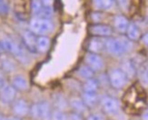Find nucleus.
I'll list each match as a JSON object with an SVG mask.
<instances>
[{"instance_id": "obj_1", "label": "nucleus", "mask_w": 148, "mask_h": 120, "mask_svg": "<svg viewBox=\"0 0 148 120\" xmlns=\"http://www.w3.org/2000/svg\"><path fill=\"white\" fill-rule=\"evenodd\" d=\"M105 47L109 53L120 56L127 52L132 47V44L129 40L110 38L105 41Z\"/></svg>"}, {"instance_id": "obj_2", "label": "nucleus", "mask_w": 148, "mask_h": 120, "mask_svg": "<svg viewBox=\"0 0 148 120\" xmlns=\"http://www.w3.org/2000/svg\"><path fill=\"white\" fill-rule=\"evenodd\" d=\"M31 8L38 18H48L52 14V0H34Z\"/></svg>"}, {"instance_id": "obj_3", "label": "nucleus", "mask_w": 148, "mask_h": 120, "mask_svg": "<svg viewBox=\"0 0 148 120\" xmlns=\"http://www.w3.org/2000/svg\"><path fill=\"white\" fill-rule=\"evenodd\" d=\"M53 28L54 26L52 22L47 18H34L30 23V31L35 35L44 36L50 33Z\"/></svg>"}, {"instance_id": "obj_4", "label": "nucleus", "mask_w": 148, "mask_h": 120, "mask_svg": "<svg viewBox=\"0 0 148 120\" xmlns=\"http://www.w3.org/2000/svg\"><path fill=\"white\" fill-rule=\"evenodd\" d=\"M32 116L35 118L41 119V120H51V116H52V110L50 108V106L47 102H40L36 103L31 106Z\"/></svg>"}, {"instance_id": "obj_5", "label": "nucleus", "mask_w": 148, "mask_h": 120, "mask_svg": "<svg viewBox=\"0 0 148 120\" xmlns=\"http://www.w3.org/2000/svg\"><path fill=\"white\" fill-rule=\"evenodd\" d=\"M109 82L114 88L120 89V88H123L125 86L127 77L121 69H113L109 73Z\"/></svg>"}, {"instance_id": "obj_6", "label": "nucleus", "mask_w": 148, "mask_h": 120, "mask_svg": "<svg viewBox=\"0 0 148 120\" xmlns=\"http://www.w3.org/2000/svg\"><path fill=\"white\" fill-rule=\"evenodd\" d=\"M102 108L107 114H115L119 111L120 104L118 101L111 97H104L101 100Z\"/></svg>"}, {"instance_id": "obj_7", "label": "nucleus", "mask_w": 148, "mask_h": 120, "mask_svg": "<svg viewBox=\"0 0 148 120\" xmlns=\"http://www.w3.org/2000/svg\"><path fill=\"white\" fill-rule=\"evenodd\" d=\"M86 66H88L94 72L99 71L104 67V60L97 54L89 53L86 56Z\"/></svg>"}, {"instance_id": "obj_8", "label": "nucleus", "mask_w": 148, "mask_h": 120, "mask_svg": "<svg viewBox=\"0 0 148 120\" xmlns=\"http://www.w3.org/2000/svg\"><path fill=\"white\" fill-rule=\"evenodd\" d=\"M89 32L93 36H109L112 35V28L110 27L106 26V25H102V24H96L93 25L89 27Z\"/></svg>"}, {"instance_id": "obj_9", "label": "nucleus", "mask_w": 148, "mask_h": 120, "mask_svg": "<svg viewBox=\"0 0 148 120\" xmlns=\"http://www.w3.org/2000/svg\"><path fill=\"white\" fill-rule=\"evenodd\" d=\"M29 110H30V108H29L28 104L23 99L16 100L14 103V106H13V111H14L15 115L18 117H22L27 116Z\"/></svg>"}, {"instance_id": "obj_10", "label": "nucleus", "mask_w": 148, "mask_h": 120, "mask_svg": "<svg viewBox=\"0 0 148 120\" xmlns=\"http://www.w3.org/2000/svg\"><path fill=\"white\" fill-rule=\"evenodd\" d=\"M16 89L13 86H9V85H5L2 89H1V93H0V97H1V100L5 103H10L16 97Z\"/></svg>"}, {"instance_id": "obj_11", "label": "nucleus", "mask_w": 148, "mask_h": 120, "mask_svg": "<svg viewBox=\"0 0 148 120\" xmlns=\"http://www.w3.org/2000/svg\"><path fill=\"white\" fill-rule=\"evenodd\" d=\"M2 47L5 50H8V52L16 55V56H18V58H24L23 50L19 47L14 41H12L11 39H8V38L4 39L3 42H2Z\"/></svg>"}, {"instance_id": "obj_12", "label": "nucleus", "mask_w": 148, "mask_h": 120, "mask_svg": "<svg viewBox=\"0 0 148 120\" xmlns=\"http://www.w3.org/2000/svg\"><path fill=\"white\" fill-rule=\"evenodd\" d=\"M36 35L31 31H25L23 34V41L25 45L32 52L36 50Z\"/></svg>"}, {"instance_id": "obj_13", "label": "nucleus", "mask_w": 148, "mask_h": 120, "mask_svg": "<svg viewBox=\"0 0 148 120\" xmlns=\"http://www.w3.org/2000/svg\"><path fill=\"white\" fill-rule=\"evenodd\" d=\"M69 106L74 110V112L79 113V114H82L87 110V106L85 105V103H84V101L81 97H72L70 99Z\"/></svg>"}, {"instance_id": "obj_14", "label": "nucleus", "mask_w": 148, "mask_h": 120, "mask_svg": "<svg viewBox=\"0 0 148 120\" xmlns=\"http://www.w3.org/2000/svg\"><path fill=\"white\" fill-rule=\"evenodd\" d=\"M114 27L117 31L121 33L126 32V29L128 27V25H129V22L126 19V17L124 16H115L114 20Z\"/></svg>"}, {"instance_id": "obj_15", "label": "nucleus", "mask_w": 148, "mask_h": 120, "mask_svg": "<svg viewBox=\"0 0 148 120\" xmlns=\"http://www.w3.org/2000/svg\"><path fill=\"white\" fill-rule=\"evenodd\" d=\"M84 101L85 105L88 107H94L98 102V97L96 93H83V96L81 97Z\"/></svg>"}, {"instance_id": "obj_16", "label": "nucleus", "mask_w": 148, "mask_h": 120, "mask_svg": "<svg viewBox=\"0 0 148 120\" xmlns=\"http://www.w3.org/2000/svg\"><path fill=\"white\" fill-rule=\"evenodd\" d=\"M126 35H127V37L130 40L136 41V40H138L140 38L141 33H140V30H139L138 27L136 26V24H134V23H129V25H128V27L126 29Z\"/></svg>"}, {"instance_id": "obj_17", "label": "nucleus", "mask_w": 148, "mask_h": 120, "mask_svg": "<svg viewBox=\"0 0 148 120\" xmlns=\"http://www.w3.org/2000/svg\"><path fill=\"white\" fill-rule=\"evenodd\" d=\"M120 69L124 72L127 78H133L136 75V68H134L133 63L130 60H125L122 63Z\"/></svg>"}, {"instance_id": "obj_18", "label": "nucleus", "mask_w": 148, "mask_h": 120, "mask_svg": "<svg viewBox=\"0 0 148 120\" xmlns=\"http://www.w3.org/2000/svg\"><path fill=\"white\" fill-rule=\"evenodd\" d=\"M12 86L17 90L25 91L28 88V82L23 75H16V77H14V79H13Z\"/></svg>"}, {"instance_id": "obj_19", "label": "nucleus", "mask_w": 148, "mask_h": 120, "mask_svg": "<svg viewBox=\"0 0 148 120\" xmlns=\"http://www.w3.org/2000/svg\"><path fill=\"white\" fill-rule=\"evenodd\" d=\"M50 46V39L45 36H40L36 39V50L39 52H46Z\"/></svg>"}, {"instance_id": "obj_20", "label": "nucleus", "mask_w": 148, "mask_h": 120, "mask_svg": "<svg viewBox=\"0 0 148 120\" xmlns=\"http://www.w3.org/2000/svg\"><path fill=\"white\" fill-rule=\"evenodd\" d=\"M105 47V42H103L100 39L95 38L89 42L88 45V49L90 50L91 53L97 54L98 52L102 51V49Z\"/></svg>"}, {"instance_id": "obj_21", "label": "nucleus", "mask_w": 148, "mask_h": 120, "mask_svg": "<svg viewBox=\"0 0 148 120\" xmlns=\"http://www.w3.org/2000/svg\"><path fill=\"white\" fill-rule=\"evenodd\" d=\"M99 84L97 80L95 78H90L87 79L86 84L84 85V92L85 93H96L98 89Z\"/></svg>"}, {"instance_id": "obj_22", "label": "nucleus", "mask_w": 148, "mask_h": 120, "mask_svg": "<svg viewBox=\"0 0 148 120\" xmlns=\"http://www.w3.org/2000/svg\"><path fill=\"white\" fill-rule=\"evenodd\" d=\"M54 105H55L56 109H58L61 111L66 110L68 107L67 101L63 96H61V95H57V96L54 98Z\"/></svg>"}, {"instance_id": "obj_23", "label": "nucleus", "mask_w": 148, "mask_h": 120, "mask_svg": "<svg viewBox=\"0 0 148 120\" xmlns=\"http://www.w3.org/2000/svg\"><path fill=\"white\" fill-rule=\"evenodd\" d=\"M94 73L95 72L88 66H82V67H80L79 70H78V74L83 78H86V79L93 78Z\"/></svg>"}, {"instance_id": "obj_24", "label": "nucleus", "mask_w": 148, "mask_h": 120, "mask_svg": "<svg viewBox=\"0 0 148 120\" xmlns=\"http://www.w3.org/2000/svg\"><path fill=\"white\" fill-rule=\"evenodd\" d=\"M94 3L98 9H108L113 5L114 0H94Z\"/></svg>"}, {"instance_id": "obj_25", "label": "nucleus", "mask_w": 148, "mask_h": 120, "mask_svg": "<svg viewBox=\"0 0 148 120\" xmlns=\"http://www.w3.org/2000/svg\"><path fill=\"white\" fill-rule=\"evenodd\" d=\"M51 120H69V119H68V115H66L65 111L55 109L54 111H52Z\"/></svg>"}, {"instance_id": "obj_26", "label": "nucleus", "mask_w": 148, "mask_h": 120, "mask_svg": "<svg viewBox=\"0 0 148 120\" xmlns=\"http://www.w3.org/2000/svg\"><path fill=\"white\" fill-rule=\"evenodd\" d=\"M68 119L69 120H84V117L82 116V114L73 112L70 115H68Z\"/></svg>"}, {"instance_id": "obj_27", "label": "nucleus", "mask_w": 148, "mask_h": 120, "mask_svg": "<svg viewBox=\"0 0 148 120\" xmlns=\"http://www.w3.org/2000/svg\"><path fill=\"white\" fill-rule=\"evenodd\" d=\"M141 82L145 86H148V72L145 71L141 74Z\"/></svg>"}, {"instance_id": "obj_28", "label": "nucleus", "mask_w": 148, "mask_h": 120, "mask_svg": "<svg viewBox=\"0 0 148 120\" xmlns=\"http://www.w3.org/2000/svg\"><path fill=\"white\" fill-rule=\"evenodd\" d=\"M87 120H105V118L100 114H93V115L88 117Z\"/></svg>"}, {"instance_id": "obj_29", "label": "nucleus", "mask_w": 148, "mask_h": 120, "mask_svg": "<svg viewBox=\"0 0 148 120\" xmlns=\"http://www.w3.org/2000/svg\"><path fill=\"white\" fill-rule=\"evenodd\" d=\"M5 86V77L3 73L0 71V88H2Z\"/></svg>"}, {"instance_id": "obj_30", "label": "nucleus", "mask_w": 148, "mask_h": 120, "mask_svg": "<svg viewBox=\"0 0 148 120\" xmlns=\"http://www.w3.org/2000/svg\"><path fill=\"white\" fill-rule=\"evenodd\" d=\"M142 40H143V43L145 44V45L148 46V33H146L145 35H144Z\"/></svg>"}, {"instance_id": "obj_31", "label": "nucleus", "mask_w": 148, "mask_h": 120, "mask_svg": "<svg viewBox=\"0 0 148 120\" xmlns=\"http://www.w3.org/2000/svg\"><path fill=\"white\" fill-rule=\"evenodd\" d=\"M117 1H118L120 4H125V3H126L127 0H117Z\"/></svg>"}, {"instance_id": "obj_32", "label": "nucleus", "mask_w": 148, "mask_h": 120, "mask_svg": "<svg viewBox=\"0 0 148 120\" xmlns=\"http://www.w3.org/2000/svg\"><path fill=\"white\" fill-rule=\"evenodd\" d=\"M10 120H20L18 117H13V118H11Z\"/></svg>"}, {"instance_id": "obj_33", "label": "nucleus", "mask_w": 148, "mask_h": 120, "mask_svg": "<svg viewBox=\"0 0 148 120\" xmlns=\"http://www.w3.org/2000/svg\"><path fill=\"white\" fill-rule=\"evenodd\" d=\"M146 71L148 72V64H147V67H146Z\"/></svg>"}, {"instance_id": "obj_34", "label": "nucleus", "mask_w": 148, "mask_h": 120, "mask_svg": "<svg viewBox=\"0 0 148 120\" xmlns=\"http://www.w3.org/2000/svg\"><path fill=\"white\" fill-rule=\"evenodd\" d=\"M0 120H8V119H5V118H1Z\"/></svg>"}, {"instance_id": "obj_35", "label": "nucleus", "mask_w": 148, "mask_h": 120, "mask_svg": "<svg viewBox=\"0 0 148 120\" xmlns=\"http://www.w3.org/2000/svg\"><path fill=\"white\" fill-rule=\"evenodd\" d=\"M147 21H148V16H147Z\"/></svg>"}, {"instance_id": "obj_36", "label": "nucleus", "mask_w": 148, "mask_h": 120, "mask_svg": "<svg viewBox=\"0 0 148 120\" xmlns=\"http://www.w3.org/2000/svg\"><path fill=\"white\" fill-rule=\"evenodd\" d=\"M0 50H1V47H0Z\"/></svg>"}, {"instance_id": "obj_37", "label": "nucleus", "mask_w": 148, "mask_h": 120, "mask_svg": "<svg viewBox=\"0 0 148 120\" xmlns=\"http://www.w3.org/2000/svg\"><path fill=\"white\" fill-rule=\"evenodd\" d=\"M0 119H1V117H0Z\"/></svg>"}]
</instances>
